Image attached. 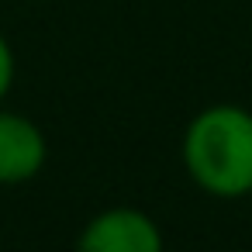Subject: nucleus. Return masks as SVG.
Listing matches in <instances>:
<instances>
[{
	"instance_id": "nucleus-1",
	"label": "nucleus",
	"mask_w": 252,
	"mask_h": 252,
	"mask_svg": "<svg viewBox=\"0 0 252 252\" xmlns=\"http://www.w3.org/2000/svg\"><path fill=\"white\" fill-rule=\"evenodd\" d=\"M183 162L207 193H252V114L231 104L200 111L187 128Z\"/></svg>"
},
{
	"instance_id": "nucleus-2",
	"label": "nucleus",
	"mask_w": 252,
	"mask_h": 252,
	"mask_svg": "<svg viewBox=\"0 0 252 252\" xmlns=\"http://www.w3.org/2000/svg\"><path fill=\"white\" fill-rule=\"evenodd\" d=\"M76 252H162V235L142 211L114 207L83 228Z\"/></svg>"
},
{
	"instance_id": "nucleus-3",
	"label": "nucleus",
	"mask_w": 252,
	"mask_h": 252,
	"mask_svg": "<svg viewBox=\"0 0 252 252\" xmlns=\"http://www.w3.org/2000/svg\"><path fill=\"white\" fill-rule=\"evenodd\" d=\"M45 162L42 131L11 111H0V183H25Z\"/></svg>"
},
{
	"instance_id": "nucleus-4",
	"label": "nucleus",
	"mask_w": 252,
	"mask_h": 252,
	"mask_svg": "<svg viewBox=\"0 0 252 252\" xmlns=\"http://www.w3.org/2000/svg\"><path fill=\"white\" fill-rule=\"evenodd\" d=\"M14 83V52L7 45V38L0 35V97H4Z\"/></svg>"
}]
</instances>
